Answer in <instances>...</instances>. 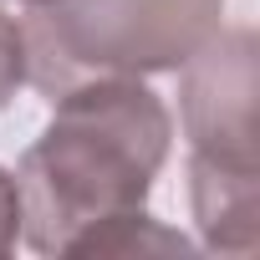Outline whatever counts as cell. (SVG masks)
I'll return each instance as SVG.
<instances>
[{
	"label": "cell",
	"mask_w": 260,
	"mask_h": 260,
	"mask_svg": "<svg viewBox=\"0 0 260 260\" xmlns=\"http://www.w3.org/2000/svg\"><path fill=\"white\" fill-rule=\"evenodd\" d=\"M174 148V117L148 77H92L51 97L41 138L21 153V245L67 255L92 224L143 209Z\"/></svg>",
	"instance_id": "cell-1"
},
{
	"label": "cell",
	"mask_w": 260,
	"mask_h": 260,
	"mask_svg": "<svg viewBox=\"0 0 260 260\" xmlns=\"http://www.w3.org/2000/svg\"><path fill=\"white\" fill-rule=\"evenodd\" d=\"M21 26L26 87L51 102L92 77L179 72L224 26V0H51Z\"/></svg>",
	"instance_id": "cell-2"
},
{
	"label": "cell",
	"mask_w": 260,
	"mask_h": 260,
	"mask_svg": "<svg viewBox=\"0 0 260 260\" xmlns=\"http://www.w3.org/2000/svg\"><path fill=\"white\" fill-rule=\"evenodd\" d=\"M255 92V31L219 26L179 67V122L189 138V158L235 174H260Z\"/></svg>",
	"instance_id": "cell-3"
},
{
	"label": "cell",
	"mask_w": 260,
	"mask_h": 260,
	"mask_svg": "<svg viewBox=\"0 0 260 260\" xmlns=\"http://www.w3.org/2000/svg\"><path fill=\"white\" fill-rule=\"evenodd\" d=\"M189 209L199 245L214 255H255L260 240V174H235L189 158Z\"/></svg>",
	"instance_id": "cell-4"
},
{
	"label": "cell",
	"mask_w": 260,
	"mask_h": 260,
	"mask_svg": "<svg viewBox=\"0 0 260 260\" xmlns=\"http://www.w3.org/2000/svg\"><path fill=\"white\" fill-rule=\"evenodd\" d=\"M194 250H199V245H194L189 235L169 230V224L153 219L148 204H143V209H122V214L92 224L87 235L72 240L67 255H194Z\"/></svg>",
	"instance_id": "cell-5"
},
{
	"label": "cell",
	"mask_w": 260,
	"mask_h": 260,
	"mask_svg": "<svg viewBox=\"0 0 260 260\" xmlns=\"http://www.w3.org/2000/svg\"><path fill=\"white\" fill-rule=\"evenodd\" d=\"M26 26L0 6V112L11 107V97L26 87Z\"/></svg>",
	"instance_id": "cell-6"
},
{
	"label": "cell",
	"mask_w": 260,
	"mask_h": 260,
	"mask_svg": "<svg viewBox=\"0 0 260 260\" xmlns=\"http://www.w3.org/2000/svg\"><path fill=\"white\" fill-rule=\"evenodd\" d=\"M21 245V194H16V174L0 169V255H11Z\"/></svg>",
	"instance_id": "cell-7"
},
{
	"label": "cell",
	"mask_w": 260,
	"mask_h": 260,
	"mask_svg": "<svg viewBox=\"0 0 260 260\" xmlns=\"http://www.w3.org/2000/svg\"><path fill=\"white\" fill-rule=\"evenodd\" d=\"M16 6H26V11H36V6H51V0H16Z\"/></svg>",
	"instance_id": "cell-8"
}]
</instances>
